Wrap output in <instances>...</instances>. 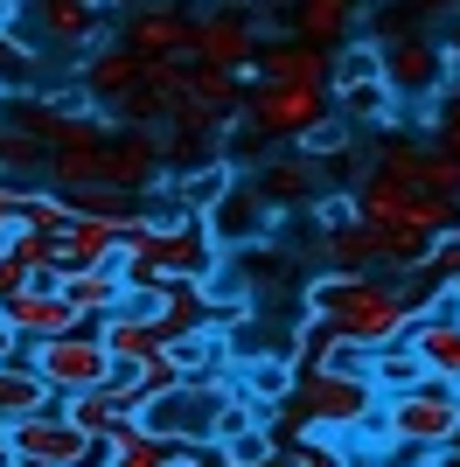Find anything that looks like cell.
Here are the masks:
<instances>
[{
	"label": "cell",
	"mask_w": 460,
	"mask_h": 467,
	"mask_svg": "<svg viewBox=\"0 0 460 467\" xmlns=\"http://www.w3.org/2000/svg\"><path fill=\"white\" fill-rule=\"evenodd\" d=\"M300 314H307V321H321L328 342H349V349H363V356L404 342L412 321H419V314L391 293L383 273H328V265L300 286Z\"/></svg>",
	"instance_id": "1"
},
{
	"label": "cell",
	"mask_w": 460,
	"mask_h": 467,
	"mask_svg": "<svg viewBox=\"0 0 460 467\" xmlns=\"http://www.w3.org/2000/svg\"><path fill=\"white\" fill-rule=\"evenodd\" d=\"M370 426L383 432V447H391V453L454 447V440H460V398H454V384H433V377H425V384H412V390L377 398Z\"/></svg>",
	"instance_id": "2"
},
{
	"label": "cell",
	"mask_w": 460,
	"mask_h": 467,
	"mask_svg": "<svg viewBox=\"0 0 460 467\" xmlns=\"http://www.w3.org/2000/svg\"><path fill=\"white\" fill-rule=\"evenodd\" d=\"M293 411H300L307 426L349 440V432L377 411V384L363 377V363H307V370L293 377Z\"/></svg>",
	"instance_id": "3"
},
{
	"label": "cell",
	"mask_w": 460,
	"mask_h": 467,
	"mask_svg": "<svg viewBox=\"0 0 460 467\" xmlns=\"http://www.w3.org/2000/svg\"><path fill=\"white\" fill-rule=\"evenodd\" d=\"M28 370L42 377V384L57 390V398H70V390H98L105 377L119 370L112 349L98 342V328H77V335H42V342H28Z\"/></svg>",
	"instance_id": "4"
},
{
	"label": "cell",
	"mask_w": 460,
	"mask_h": 467,
	"mask_svg": "<svg viewBox=\"0 0 460 467\" xmlns=\"http://www.w3.org/2000/svg\"><path fill=\"white\" fill-rule=\"evenodd\" d=\"M7 447H15L21 467H77V461H98V440H84V432L63 419V405H42L28 411V419H7Z\"/></svg>",
	"instance_id": "5"
},
{
	"label": "cell",
	"mask_w": 460,
	"mask_h": 467,
	"mask_svg": "<svg viewBox=\"0 0 460 467\" xmlns=\"http://www.w3.org/2000/svg\"><path fill=\"white\" fill-rule=\"evenodd\" d=\"M258 49H266V28H258L245 7H216V15L189 21V57H195V63H216V70H230L237 84L258 78V70H251V63H258Z\"/></svg>",
	"instance_id": "6"
},
{
	"label": "cell",
	"mask_w": 460,
	"mask_h": 467,
	"mask_svg": "<svg viewBox=\"0 0 460 467\" xmlns=\"http://www.w3.org/2000/svg\"><path fill=\"white\" fill-rule=\"evenodd\" d=\"M377 57H383V84L398 91V105H433V98L446 91V57H440V42L425 36V28H404V36L377 42Z\"/></svg>",
	"instance_id": "7"
},
{
	"label": "cell",
	"mask_w": 460,
	"mask_h": 467,
	"mask_svg": "<svg viewBox=\"0 0 460 467\" xmlns=\"http://www.w3.org/2000/svg\"><path fill=\"white\" fill-rule=\"evenodd\" d=\"M377 175L398 182V189L440 195V202H460V154H446L440 140H391L377 154Z\"/></svg>",
	"instance_id": "8"
},
{
	"label": "cell",
	"mask_w": 460,
	"mask_h": 467,
	"mask_svg": "<svg viewBox=\"0 0 460 467\" xmlns=\"http://www.w3.org/2000/svg\"><path fill=\"white\" fill-rule=\"evenodd\" d=\"M21 15L36 21L42 49H63V57H91L105 42V7L91 0H21Z\"/></svg>",
	"instance_id": "9"
},
{
	"label": "cell",
	"mask_w": 460,
	"mask_h": 467,
	"mask_svg": "<svg viewBox=\"0 0 460 467\" xmlns=\"http://www.w3.org/2000/svg\"><path fill=\"white\" fill-rule=\"evenodd\" d=\"M328 112V91H307V84H258V91L245 98V119L258 126L266 140H300L314 119Z\"/></svg>",
	"instance_id": "10"
},
{
	"label": "cell",
	"mask_w": 460,
	"mask_h": 467,
	"mask_svg": "<svg viewBox=\"0 0 460 467\" xmlns=\"http://www.w3.org/2000/svg\"><path fill=\"white\" fill-rule=\"evenodd\" d=\"M272 202L251 182H230L224 195H216L210 210H203V231L216 237V252H245V244H258V237H272Z\"/></svg>",
	"instance_id": "11"
},
{
	"label": "cell",
	"mask_w": 460,
	"mask_h": 467,
	"mask_svg": "<svg viewBox=\"0 0 460 467\" xmlns=\"http://www.w3.org/2000/svg\"><path fill=\"white\" fill-rule=\"evenodd\" d=\"M140 70H147V57H133L126 42H98L91 57H77V84H84V98H91L105 119L140 91Z\"/></svg>",
	"instance_id": "12"
},
{
	"label": "cell",
	"mask_w": 460,
	"mask_h": 467,
	"mask_svg": "<svg viewBox=\"0 0 460 467\" xmlns=\"http://www.w3.org/2000/svg\"><path fill=\"white\" fill-rule=\"evenodd\" d=\"M0 314H7V328H15L21 342H42V335H77V328H91V321H84V314H77L57 286H21Z\"/></svg>",
	"instance_id": "13"
},
{
	"label": "cell",
	"mask_w": 460,
	"mask_h": 467,
	"mask_svg": "<svg viewBox=\"0 0 460 467\" xmlns=\"http://www.w3.org/2000/svg\"><path fill=\"white\" fill-rule=\"evenodd\" d=\"M328 112L342 119L349 133H391L398 126V91L383 78H363V84H328Z\"/></svg>",
	"instance_id": "14"
},
{
	"label": "cell",
	"mask_w": 460,
	"mask_h": 467,
	"mask_svg": "<svg viewBox=\"0 0 460 467\" xmlns=\"http://www.w3.org/2000/svg\"><path fill=\"white\" fill-rule=\"evenodd\" d=\"M404 349L419 356V370L433 384H460V314H419Z\"/></svg>",
	"instance_id": "15"
},
{
	"label": "cell",
	"mask_w": 460,
	"mask_h": 467,
	"mask_svg": "<svg viewBox=\"0 0 460 467\" xmlns=\"http://www.w3.org/2000/svg\"><path fill=\"white\" fill-rule=\"evenodd\" d=\"M126 49L133 57H189V21L174 0H140L126 21Z\"/></svg>",
	"instance_id": "16"
},
{
	"label": "cell",
	"mask_w": 460,
	"mask_h": 467,
	"mask_svg": "<svg viewBox=\"0 0 460 467\" xmlns=\"http://www.w3.org/2000/svg\"><path fill=\"white\" fill-rule=\"evenodd\" d=\"M293 21H300V42H314V49H342L349 36H363L370 0H293Z\"/></svg>",
	"instance_id": "17"
},
{
	"label": "cell",
	"mask_w": 460,
	"mask_h": 467,
	"mask_svg": "<svg viewBox=\"0 0 460 467\" xmlns=\"http://www.w3.org/2000/svg\"><path fill=\"white\" fill-rule=\"evenodd\" d=\"M49 286H57L84 321H98V314H112L119 300H126V273H119V265H63Z\"/></svg>",
	"instance_id": "18"
},
{
	"label": "cell",
	"mask_w": 460,
	"mask_h": 467,
	"mask_svg": "<svg viewBox=\"0 0 460 467\" xmlns=\"http://www.w3.org/2000/svg\"><path fill=\"white\" fill-rule=\"evenodd\" d=\"M314 258L328 273H377L383 252H377V223L356 216V223H335V231H314Z\"/></svg>",
	"instance_id": "19"
},
{
	"label": "cell",
	"mask_w": 460,
	"mask_h": 467,
	"mask_svg": "<svg viewBox=\"0 0 460 467\" xmlns=\"http://www.w3.org/2000/svg\"><path fill=\"white\" fill-rule=\"evenodd\" d=\"M251 70H258V84H307V91H328V49H314V42H266Z\"/></svg>",
	"instance_id": "20"
},
{
	"label": "cell",
	"mask_w": 460,
	"mask_h": 467,
	"mask_svg": "<svg viewBox=\"0 0 460 467\" xmlns=\"http://www.w3.org/2000/svg\"><path fill=\"white\" fill-rule=\"evenodd\" d=\"M230 182L237 175H230V154H224V161H195V168H182V175H161V195H168L174 216H203Z\"/></svg>",
	"instance_id": "21"
},
{
	"label": "cell",
	"mask_w": 460,
	"mask_h": 467,
	"mask_svg": "<svg viewBox=\"0 0 460 467\" xmlns=\"http://www.w3.org/2000/svg\"><path fill=\"white\" fill-rule=\"evenodd\" d=\"M133 231V223H112V216H77L70 210V223H63V265H112L119 258V237Z\"/></svg>",
	"instance_id": "22"
},
{
	"label": "cell",
	"mask_w": 460,
	"mask_h": 467,
	"mask_svg": "<svg viewBox=\"0 0 460 467\" xmlns=\"http://www.w3.org/2000/svg\"><path fill=\"white\" fill-rule=\"evenodd\" d=\"M251 189L266 195L272 216H279V202H287V210H307V202L321 195V175H314V161H307V154H287V161H266Z\"/></svg>",
	"instance_id": "23"
},
{
	"label": "cell",
	"mask_w": 460,
	"mask_h": 467,
	"mask_svg": "<svg viewBox=\"0 0 460 467\" xmlns=\"http://www.w3.org/2000/svg\"><path fill=\"white\" fill-rule=\"evenodd\" d=\"M91 328H98V342H105V349H112V363H147V356L161 349V328H153L147 314H126V307H112V314H98Z\"/></svg>",
	"instance_id": "24"
},
{
	"label": "cell",
	"mask_w": 460,
	"mask_h": 467,
	"mask_svg": "<svg viewBox=\"0 0 460 467\" xmlns=\"http://www.w3.org/2000/svg\"><path fill=\"white\" fill-rule=\"evenodd\" d=\"M272 467H356V453H349V440H342V432L300 426V432H287V440H279Z\"/></svg>",
	"instance_id": "25"
},
{
	"label": "cell",
	"mask_w": 460,
	"mask_h": 467,
	"mask_svg": "<svg viewBox=\"0 0 460 467\" xmlns=\"http://www.w3.org/2000/svg\"><path fill=\"white\" fill-rule=\"evenodd\" d=\"M42 405H57V390L28 370V356L0 363V426H7V419H28V411H42Z\"/></svg>",
	"instance_id": "26"
},
{
	"label": "cell",
	"mask_w": 460,
	"mask_h": 467,
	"mask_svg": "<svg viewBox=\"0 0 460 467\" xmlns=\"http://www.w3.org/2000/svg\"><path fill=\"white\" fill-rule=\"evenodd\" d=\"M363 377L377 384V398H391V390H412V384H425L419 356L404 349V342H391V349H370V356H363Z\"/></svg>",
	"instance_id": "27"
},
{
	"label": "cell",
	"mask_w": 460,
	"mask_h": 467,
	"mask_svg": "<svg viewBox=\"0 0 460 467\" xmlns=\"http://www.w3.org/2000/svg\"><path fill=\"white\" fill-rule=\"evenodd\" d=\"M272 453H279V440H272V426H266V419H258V426L230 432L224 447H210V461H216V467H266Z\"/></svg>",
	"instance_id": "28"
},
{
	"label": "cell",
	"mask_w": 460,
	"mask_h": 467,
	"mask_svg": "<svg viewBox=\"0 0 460 467\" xmlns=\"http://www.w3.org/2000/svg\"><path fill=\"white\" fill-rule=\"evenodd\" d=\"M42 161H49V147L28 133H15V126H0V182H21L28 189V175H42Z\"/></svg>",
	"instance_id": "29"
},
{
	"label": "cell",
	"mask_w": 460,
	"mask_h": 467,
	"mask_svg": "<svg viewBox=\"0 0 460 467\" xmlns=\"http://www.w3.org/2000/svg\"><path fill=\"white\" fill-rule=\"evenodd\" d=\"M349 147H356V133H349L335 112H321L300 140H293V154H307V161H349Z\"/></svg>",
	"instance_id": "30"
},
{
	"label": "cell",
	"mask_w": 460,
	"mask_h": 467,
	"mask_svg": "<svg viewBox=\"0 0 460 467\" xmlns=\"http://www.w3.org/2000/svg\"><path fill=\"white\" fill-rule=\"evenodd\" d=\"M363 78H383L377 36H349L342 57H328V84H363Z\"/></svg>",
	"instance_id": "31"
},
{
	"label": "cell",
	"mask_w": 460,
	"mask_h": 467,
	"mask_svg": "<svg viewBox=\"0 0 460 467\" xmlns=\"http://www.w3.org/2000/svg\"><path fill=\"white\" fill-rule=\"evenodd\" d=\"M21 286H28V273H21L15 258H7V244H0V307H7V300H15Z\"/></svg>",
	"instance_id": "32"
},
{
	"label": "cell",
	"mask_w": 460,
	"mask_h": 467,
	"mask_svg": "<svg viewBox=\"0 0 460 467\" xmlns=\"http://www.w3.org/2000/svg\"><path fill=\"white\" fill-rule=\"evenodd\" d=\"M433 42H440L446 70H460V15H446V21H440V36H433Z\"/></svg>",
	"instance_id": "33"
},
{
	"label": "cell",
	"mask_w": 460,
	"mask_h": 467,
	"mask_svg": "<svg viewBox=\"0 0 460 467\" xmlns=\"http://www.w3.org/2000/svg\"><path fill=\"white\" fill-rule=\"evenodd\" d=\"M404 15L412 21H446V15H460V0H404Z\"/></svg>",
	"instance_id": "34"
},
{
	"label": "cell",
	"mask_w": 460,
	"mask_h": 467,
	"mask_svg": "<svg viewBox=\"0 0 460 467\" xmlns=\"http://www.w3.org/2000/svg\"><path fill=\"white\" fill-rule=\"evenodd\" d=\"M15 189H21V182H0V237L15 231Z\"/></svg>",
	"instance_id": "35"
},
{
	"label": "cell",
	"mask_w": 460,
	"mask_h": 467,
	"mask_svg": "<svg viewBox=\"0 0 460 467\" xmlns=\"http://www.w3.org/2000/svg\"><path fill=\"white\" fill-rule=\"evenodd\" d=\"M363 467H433V453H383V461H363Z\"/></svg>",
	"instance_id": "36"
},
{
	"label": "cell",
	"mask_w": 460,
	"mask_h": 467,
	"mask_svg": "<svg viewBox=\"0 0 460 467\" xmlns=\"http://www.w3.org/2000/svg\"><path fill=\"white\" fill-rule=\"evenodd\" d=\"M21 349H28V342H21V335L15 328H7V314H0V363H15V356Z\"/></svg>",
	"instance_id": "37"
},
{
	"label": "cell",
	"mask_w": 460,
	"mask_h": 467,
	"mask_svg": "<svg viewBox=\"0 0 460 467\" xmlns=\"http://www.w3.org/2000/svg\"><path fill=\"white\" fill-rule=\"evenodd\" d=\"M433 467H460V440L454 447H433Z\"/></svg>",
	"instance_id": "38"
},
{
	"label": "cell",
	"mask_w": 460,
	"mask_h": 467,
	"mask_svg": "<svg viewBox=\"0 0 460 467\" xmlns=\"http://www.w3.org/2000/svg\"><path fill=\"white\" fill-rule=\"evenodd\" d=\"M0 467H21V461H15V447H7V432H0Z\"/></svg>",
	"instance_id": "39"
},
{
	"label": "cell",
	"mask_w": 460,
	"mask_h": 467,
	"mask_svg": "<svg viewBox=\"0 0 460 467\" xmlns=\"http://www.w3.org/2000/svg\"><path fill=\"white\" fill-rule=\"evenodd\" d=\"M77 467H98V461H77Z\"/></svg>",
	"instance_id": "40"
},
{
	"label": "cell",
	"mask_w": 460,
	"mask_h": 467,
	"mask_svg": "<svg viewBox=\"0 0 460 467\" xmlns=\"http://www.w3.org/2000/svg\"><path fill=\"white\" fill-rule=\"evenodd\" d=\"M454 398H460V384H454Z\"/></svg>",
	"instance_id": "41"
},
{
	"label": "cell",
	"mask_w": 460,
	"mask_h": 467,
	"mask_svg": "<svg viewBox=\"0 0 460 467\" xmlns=\"http://www.w3.org/2000/svg\"><path fill=\"white\" fill-rule=\"evenodd\" d=\"M203 467H216V461H203Z\"/></svg>",
	"instance_id": "42"
}]
</instances>
